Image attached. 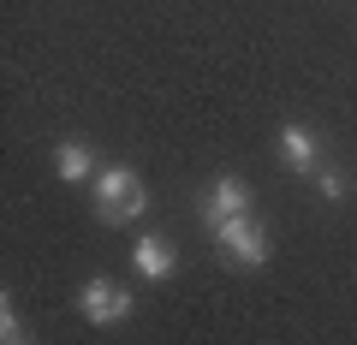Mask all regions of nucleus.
<instances>
[{"instance_id": "nucleus-1", "label": "nucleus", "mask_w": 357, "mask_h": 345, "mask_svg": "<svg viewBox=\"0 0 357 345\" xmlns=\"http://www.w3.org/2000/svg\"><path fill=\"white\" fill-rule=\"evenodd\" d=\"M89 197H96V215H102L107 227H119V220H137L143 208H149V191H143L137 167H126V161L102 167V173L89 179Z\"/></svg>"}, {"instance_id": "nucleus-2", "label": "nucleus", "mask_w": 357, "mask_h": 345, "mask_svg": "<svg viewBox=\"0 0 357 345\" xmlns=\"http://www.w3.org/2000/svg\"><path fill=\"white\" fill-rule=\"evenodd\" d=\"M208 238H215V250L227 256L232 268H268V232L256 215H232V220H215L208 227Z\"/></svg>"}, {"instance_id": "nucleus-3", "label": "nucleus", "mask_w": 357, "mask_h": 345, "mask_svg": "<svg viewBox=\"0 0 357 345\" xmlns=\"http://www.w3.org/2000/svg\"><path fill=\"white\" fill-rule=\"evenodd\" d=\"M77 309L96 328H119V321H131V292L119 280H107V274H96V280L77 286Z\"/></svg>"}, {"instance_id": "nucleus-4", "label": "nucleus", "mask_w": 357, "mask_h": 345, "mask_svg": "<svg viewBox=\"0 0 357 345\" xmlns=\"http://www.w3.org/2000/svg\"><path fill=\"white\" fill-rule=\"evenodd\" d=\"M232 215H250V185H244L238 173H220V179L203 191V227L232 220Z\"/></svg>"}, {"instance_id": "nucleus-5", "label": "nucleus", "mask_w": 357, "mask_h": 345, "mask_svg": "<svg viewBox=\"0 0 357 345\" xmlns=\"http://www.w3.org/2000/svg\"><path fill=\"white\" fill-rule=\"evenodd\" d=\"M280 161L292 167V173H304V179H310V173L321 167V143H316V131L298 125V119H292V125H280Z\"/></svg>"}, {"instance_id": "nucleus-6", "label": "nucleus", "mask_w": 357, "mask_h": 345, "mask_svg": "<svg viewBox=\"0 0 357 345\" xmlns=\"http://www.w3.org/2000/svg\"><path fill=\"white\" fill-rule=\"evenodd\" d=\"M131 268H137L143 280H173V274H178V256H173V244H167V238L143 232V238L131 244Z\"/></svg>"}, {"instance_id": "nucleus-7", "label": "nucleus", "mask_w": 357, "mask_h": 345, "mask_svg": "<svg viewBox=\"0 0 357 345\" xmlns=\"http://www.w3.org/2000/svg\"><path fill=\"white\" fill-rule=\"evenodd\" d=\"M54 173H60L66 185H89L102 167H96V149H89V143H60V149H54Z\"/></svg>"}, {"instance_id": "nucleus-8", "label": "nucleus", "mask_w": 357, "mask_h": 345, "mask_svg": "<svg viewBox=\"0 0 357 345\" xmlns=\"http://www.w3.org/2000/svg\"><path fill=\"white\" fill-rule=\"evenodd\" d=\"M310 179H316V191L328 197V203H345V197H351V173H345V167H316Z\"/></svg>"}, {"instance_id": "nucleus-9", "label": "nucleus", "mask_w": 357, "mask_h": 345, "mask_svg": "<svg viewBox=\"0 0 357 345\" xmlns=\"http://www.w3.org/2000/svg\"><path fill=\"white\" fill-rule=\"evenodd\" d=\"M0 339H24V316L13 309V292L0 298Z\"/></svg>"}, {"instance_id": "nucleus-10", "label": "nucleus", "mask_w": 357, "mask_h": 345, "mask_svg": "<svg viewBox=\"0 0 357 345\" xmlns=\"http://www.w3.org/2000/svg\"><path fill=\"white\" fill-rule=\"evenodd\" d=\"M0 345H24V339H0Z\"/></svg>"}]
</instances>
